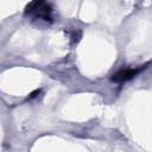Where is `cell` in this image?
Instances as JSON below:
<instances>
[{
    "label": "cell",
    "mask_w": 152,
    "mask_h": 152,
    "mask_svg": "<svg viewBox=\"0 0 152 152\" xmlns=\"http://www.w3.org/2000/svg\"><path fill=\"white\" fill-rule=\"evenodd\" d=\"M139 72V69H125V70H120L118 71L116 74L113 75L112 80L115 81V82H125V81H128L131 80L132 77H134Z\"/></svg>",
    "instance_id": "cell-1"
}]
</instances>
